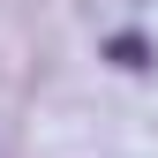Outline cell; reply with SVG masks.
<instances>
[{"instance_id": "1", "label": "cell", "mask_w": 158, "mask_h": 158, "mask_svg": "<svg viewBox=\"0 0 158 158\" xmlns=\"http://www.w3.org/2000/svg\"><path fill=\"white\" fill-rule=\"evenodd\" d=\"M106 53H113V60H121V68H143V60H151V53H143V38H113Z\"/></svg>"}]
</instances>
